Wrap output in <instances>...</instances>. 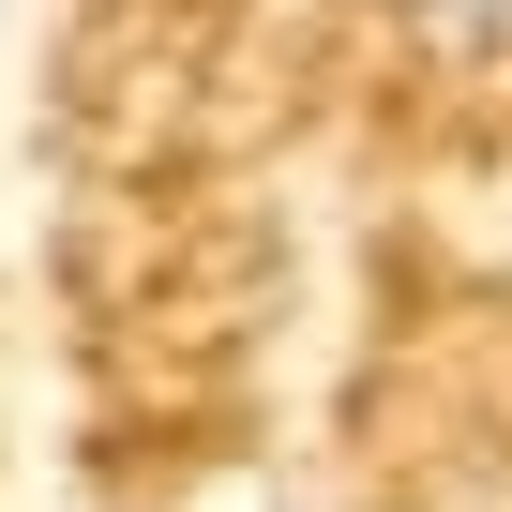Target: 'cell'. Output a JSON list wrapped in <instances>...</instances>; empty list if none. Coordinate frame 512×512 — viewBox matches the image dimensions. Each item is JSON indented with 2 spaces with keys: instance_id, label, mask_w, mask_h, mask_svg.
Here are the masks:
<instances>
[{
  "instance_id": "1",
  "label": "cell",
  "mask_w": 512,
  "mask_h": 512,
  "mask_svg": "<svg viewBox=\"0 0 512 512\" xmlns=\"http://www.w3.org/2000/svg\"><path fill=\"white\" fill-rule=\"evenodd\" d=\"M437 46H512V0H407Z\"/></svg>"
}]
</instances>
